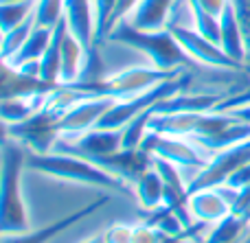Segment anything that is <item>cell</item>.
<instances>
[{
	"instance_id": "obj_1",
	"label": "cell",
	"mask_w": 250,
	"mask_h": 243,
	"mask_svg": "<svg viewBox=\"0 0 250 243\" xmlns=\"http://www.w3.org/2000/svg\"><path fill=\"white\" fill-rule=\"evenodd\" d=\"M26 171H35L46 178L62 180L82 187H95L105 193H119V195H134V187L121 180L119 175L110 173L105 167L88 160V158L75 156L64 151H46V153H26Z\"/></svg>"
},
{
	"instance_id": "obj_23",
	"label": "cell",
	"mask_w": 250,
	"mask_h": 243,
	"mask_svg": "<svg viewBox=\"0 0 250 243\" xmlns=\"http://www.w3.org/2000/svg\"><path fill=\"white\" fill-rule=\"evenodd\" d=\"M237 16L239 29L244 35V46H246V70L250 73V0H230Z\"/></svg>"
},
{
	"instance_id": "obj_2",
	"label": "cell",
	"mask_w": 250,
	"mask_h": 243,
	"mask_svg": "<svg viewBox=\"0 0 250 243\" xmlns=\"http://www.w3.org/2000/svg\"><path fill=\"white\" fill-rule=\"evenodd\" d=\"M26 173V153L22 143L13 138H4L2 145V215L0 230L2 235H22L31 230V217L22 191V175Z\"/></svg>"
},
{
	"instance_id": "obj_14",
	"label": "cell",
	"mask_w": 250,
	"mask_h": 243,
	"mask_svg": "<svg viewBox=\"0 0 250 243\" xmlns=\"http://www.w3.org/2000/svg\"><path fill=\"white\" fill-rule=\"evenodd\" d=\"M88 48L75 37L73 33H66L64 44H62V68H60V86H73L79 81L86 61Z\"/></svg>"
},
{
	"instance_id": "obj_30",
	"label": "cell",
	"mask_w": 250,
	"mask_h": 243,
	"mask_svg": "<svg viewBox=\"0 0 250 243\" xmlns=\"http://www.w3.org/2000/svg\"><path fill=\"white\" fill-rule=\"evenodd\" d=\"M83 243H105V241H104V235H97V237H92V239H88Z\"/></svg>"
},
{
	"instance_id": "obj_11",
	"label": "cell",
	"mask_w": 250,
	"mask_h": 243,
	"mask_svg": "<svg viewBox=\"0 0 250 243\" xmlns=\"http://www.w3.org/2000/svg\"><path fill=\"white\" fill-rule=\"evenodd\" d=\"M68 31L86 48L97 46V24H95V4L92 0H66V16Z\"/></svg>"
},
{
	"instance_id": "obj_17",
	"label": "cell",
	"mask_w": 250,
	"mask_h": 243,
	"mask_svg": "<svg viewBox=\"0 0 250 243\" xmlns=\"http://www.w3.org/2000/svg\"><path fill=\"white\" fill-rule=\"evenodd\" d=\"M51 39H53V29H42V26H35L33 33L29 35L22 48L11 57V59L2 61L4 66L9 68H18V66L26 64V61H40L44 57V53L48 51L51 46Z\"/></svg>"
},
{
	"instance_id": "obj_13",
	"label": "cell",
	"mask_w": 250,
	"mask_h": 243,
	"mask_svg": "<svg viewBox=\"0 0 250 243\" xmlns=\"http://www.w3.org/2000/svg\"><path fill=\"white\" fill-rule=\"evenodd\" d=\"M220 24H222V35H220V46L230 59L239 61L242 66H246V46H244V35L239 29L237 16H235L233 4H226V9L220 16Z\"/></svg>"
},
{
	"instance_id": "obj_32",
	"label": "cell",
	"mask_w": 250,
	"mask_h": 243,
	"mask_svg": "<svg viewBox=\"0 0 250 243\" xmlns=\"http://www.w3.org/2000/svg\"><path fill=\"white\" fill-rule=\"evenodd\" d=\"M4 2H29V0H0V4H4Z\"/></svg>"
},
{
	"instance_id": "obj_20",
	"label": "cell",
	"mask_w": 250,
	"mask_h": 243,
	"mask_svg": "<svg viewBox=\"0 0 250 243\" xmlns=\"http://www.w3.org/2000/svg\"><path fill=\"white\" fill-rule=\"evenodd\" d=\"M35 13V0L29 2H4L0 4V29L2 33L20 26L22 22L31 20Z\"/></svg>"
},
{
	"instance_id": "obj_6",
	"label": "cell",
	"mask_w": 250,
	"mask_h": 243,
	"mask_svg": "<svg viewBox=\"0 0 250 243\" xmlns=\"http://www.w3.org/2000/svg\"><path fill=\"white\" fill-rule=\"evenodd\" d=\"M180 75H185V70L169 73V70H160L151 64L127 66V68L117 70L112 77L105 79L104 92L114 96V99H132V96H138V94H143V92L151 90V88L160 86V83L167 81V79L180 77Z\"/></svg>"
},
{
	"instance_id": "obj_27",
	"label": "cell",
	"mask_w": 250,
	"mask_h": 243,
	"mask_svg": "<svg viewBox=\"0 0 250 243\" xmlns=\"http://www.w3.org/2000/svg\"><path fill=\"white\" fill-rule=\"evenodd\" d=\"M242 103H250V83L242 90H237L235 94H229V99L222 101L215 110H229V108H235V105H242Z\"/></svg>"
},
{
	"instance_id": "obj_31",
	"label": "cell",
	"mask_w": 250,
	"mask_h": 243,
	"mask_svg": "<svg viewBox=\"0 0 250 243\" xmlns=\"http://www.w3.org/2000/svg\"><path fill=\"white\" fill-rule=\"evenodd\" d=\"M242 243H250V222H248V228H246V235H244Z\"/></svg>"
},
{
	"instance_id": "obj_8",
	"label": "cell",
	"mask_w": 250,
	"mask_h": 243,
	"mask_svg": "<svg viewBox=\"0 0 250 243\" xmlns=\"http://www.w3.org/2000/svg\"><path fill=\"white\" fill-rule=\"evenodd\" d=\"M119 99L108 94H92L79 105H75L70 112L60 118V136H79L88 130H95L101 118L110 112Z\"/></svg>"
},
{
	"instance_id": "obj_15",
	"label": "cell",
	"mask_w": 250,
	"mask_h": 243,
	"mask_svg": "<svg viewBox=\"0 0 250 243\" xmlns=\"http://www.w3.org/2000/svg\"><path fill=\"white\" fill-rule=\"evenodd\" d=\"M68 33V24L66 20H62L60 24L53 29V39L48 51L44 53V57L40 59V81H44L46 86H60V68H62V44Z\"/></svg>"
},
{
	"instance_id": "obj_21",
	"label": "cell",
	"mask_w": 250,
	"mask_h": 243,
	"mask_svg": "<svg viewBox=\"0 0 250 243\" xmlns=\"http://www.w3.org/2000/svg\"><path fill=\"white\" fill-rule=\"evenodd\" d=\"M66 16V0H35V26L55 29Z\"/></svg>"
},
{
	"instance_id": "obj_9",
	"label": "cell",
	"mask_w": 250,
	"mask_h": 243,
	"mask_svg": "<svg viewBox=\"0 0 250 243\" xmlns=\"http://www.w3.org/2000/svg\"><path fill=\"white\" fill-rule=\"evenodd\" d=\"M189 213L193 217V222L211 226V224L224 219L226 215H230L233 208L222 197L217 187H207V188H198V191L189 193Z\"/></svg>"
},
{
	"instance_id": "obj_18",
	"label": "cell",
	"mask_w": 250,
	"mask_h": 243,
	"mask_svg": "<svg viewBox=\"0 0 250 243\" xmlns=\"http://www.w3.org/2000/svg\"><path fill=\"white\" fill-rule=\"evenodd\" d=\"M248 222L237 213L226 215L224 219L211 224L208 230L204 232L202 243H242L244 235H246Z\"/></svg>"
},
{
	"instance_id": "obj_19",
	"label": "cell",
	"mask_w": 250,
	"mask_h": 243,
	"mask_svg": "<svg viewBox=\"0 0 250 243\" xmlns=\"http://www.w3.org/2000/svg\"><path fill=\"white\" fill-rule=\"evenodd\" d=\"M187 7H189V18H191L189 24L193 26V29L202 35V37H207V39H211V42L220 44V35H222L220 18L213 16V13H208V11H204V9H200L198 4L189 2V0H187Z\"/></svg>"
},
{
	"instance_id": "obj_5",
	"label": "cell",
	"mask_w": 250,
	"mask_h": 243,
	"mask_svg": "<svg viewBox=\"0 0 250 243\" xmlns=\"http://www.w3.org/2000/svg\"><path fill=\"white\" fill-rule=\"evenodd\" d=\"M167 29L171 31L176 42L180 44L182 51L189 55V59L193 61V64L207 66V68H215V70H224V73H244V70H246V66L230 59V57L222 51L220 44L202 37L191 24H169Z\"/></svg>"
},
{
	"instance_id": "obj_25",
	"label": "cell",
	"mask_w": 250,
	"mask_h": 243,
	"mask_svg": "<svg viewBox=\"0 0 250 243\" xmlns=\"http://www.w3.org/2000/svg\"><path fill=\"white\" fill-rule=\"evenodd\" d=\"M138 2H141V0H117L114 11H112V16H110V31H112L117 24H121V22L127 20V18L134 13V9L138 7ZM110 31H108V35H110Z\"/></svg>"
},
{
	"instance_id": "obj_29",
	"label": "cell",
	"mask_w": 250,
	"mask_h": 243,
	"mask_svg": "<svg viewBox=\"0 0 250 243\" xmlns=\"http://www.w3.org/2000/svg\"><path fill=\"white\" fill-rule=\"evenodd\" d=\"M220 112H229L230 116H235V118H237V121H242V123H246V125H250V103L235 105V108L220 110Z\"/></svg>"
},
{
	"instance_id": "obj_33",
	"label": "cell",
	"mask_w": 250,
	"mask_h": 243,
	"mask_svg": "<svg viewBox=\"0 0 250 243\" xmlns=\"http://www.w3.org/2000/svg\"><path fill=\"white\" fill-rule=\"evenodd\" d=\"M242 217H244V219H246V222H250V206H248V210H246V213H244V215H242Z\"/></svg>"
},
{
	"instance_id": "obj_12",
	"label": "cell",
	"mask_w": 250,
	"mask_h": 243,
	"mask_svg": "<svg viewBox=\"0 0 250 243\" xmlns=\"http://www.w3.org/2000/svg\"><path fill=\"white\" fill-rule=\"evenodd\" d=\"M48 92H29V94H4L0 103L4 127L24 123L33 114H38L44 108V99Z\"/></svg>"
},
{
	"instance_id": "obj_4",
	"label": "cell",
	"mask_w": 250,
	"mask_h": 243,
	"mask_svg": "<svg viewBox=\"0 0 250 243\" xmlns=\"http://www.w3.org/2000/svg\"><path fill=\"white\" fill-rule=\"evenodd\" d=\"M141 149H145L151 156L163 158V160L180 167V169L185 171L189 184L193 182L195 175L213 160V156L202 145H198L193 138H187V136H167V134L149 131Z\"/></svg>"
},
{
	"instance_id": "obj_10",
	"label": "cell",
	"mask_w": 250,
	"mask_h": 243,
	"mask_svg": "<svg viewBox=\"0 0 250 243\" xmlns=\"http://www.w3.org/2000/svg\"><path fill=\"white\" fill-rule=\"evenodd\" d=\"M176 7L178 0H141L125 22L138 31H163L171 24Z\"/></svg>"
},
{
	"instance_id": "obj_28",
	"label": "cell",
	"mask_w": 250,
	"mask_h": 243,
	"mask_svg": "<svg viewBox=\"0 0 250 243\" xmlns=\"http://www.w3.org/2000/svg\"><path fill=\"white\" fill-rule=\"evenodd\" d=\"M189 2L198 4L200 9H204V11H208V13H213V16L220 18L222 11L226 9V4H229L230 0H189Z\"/></svg>"
},
{
	"instance_id": "obj_24",
	"label": "cell",
	"mask_w": 250,
	"mask_h": 243,
	"mask_svg": "<svg viewBox=\"0 0 250 243\" xmlns=\"http://www.w3.org/2000/svg\"><path fill=\"white\" fill-rule=\"evenodd\" d=\"M134 230L136 226H129V224H112L101 235L105 243H134Z\"/></svg>"
},
{
	"instance_id": "obj_3",
	"label": "cell",
	"mask_w": 250,
	"mask_h": 243,
	"mask_svg": "<svg viewBox=\"0 0 250 243\" xmlns=\"http://www.w3.org/2000/svg\"><path fill=\"white\" fill-rule=\"evenodd\" d=\"M105 39L145 55L147 61L160 70L178 73V70H187V66L193 64L189 59V55L182 51V46L176 42V37L171 35L169 29L138 31L134 26H129L127 22H121V24H117L110 31V35Z\"/></svg>"
},
{
	"instance_id": "obj_26",
	"label": "cell",
	"mask_w": 250,
	"mask_h": 243,
	"mask_svg": "<svg viewBox=\"0 0 250 243\" xmlns=\"http://www.w3.org/2000/svg\"><path fill=\"white\" fill-rule=\"evenodd\" d=\"M134 243H158V230L149 224H138L134 230Z\"/></svg>"
},
{
	"instance_id": "obj_16",
	"label": "cell",
	"mask_w": 250,
	"mask_h": 243,
	"mask_svg": "<svg viewBox=\"0 0 250 243\" xmlns=\"http://www.w3.org/2000/svg\"><path fill=\"white\" fill-rule=\"evenodd\" d=\"M134 195L138 200V206L143 210H156L160 206H165V180L160 178V173L151 167L134 182Z\"/></svg>"
},
{
	"instance_id": "obj_22",
	"label": "cell",
	"mask_w": 250,
	"mask_h": 243,
	"mask_svg": "<svg viewBox=\"0 0 250 243\" xmlns=\"http://www.w3.org/2000/svg\"><path fill=\"white\" fill-rule=\"evenodd\" d=\"M35 29V18H31V20L22 22L20 26H16V29L7 31V33H2V46H0V55H2V61L11 59L13 55H16L18 51L22 48V44L29 39V35L33 33Z\"/></svg>"
},
{
	"instance_id": "obj_7",
	"label": "cell",
	"mask_w": 250,
	"mask_h": 243,
	"mask_svg": "<svg viewBox=\"0 0 250 243\" xmlns=\"http://www.w3.org/2000/svg\"><path fill=\"white\" fill-rule=\"evenodd\" d=\"M110 202H112V193H105V195L92 200L88 206H82V208L73 210V213L64 215V217L55 219V222L46 224L42 228H31L29 232H22V235H2V243H48L51 239L60 237L62 232L70 230L75 224L83 222L86 217H90V215H95L104 206H108Z\"/></svg>"
}]
</instances>
